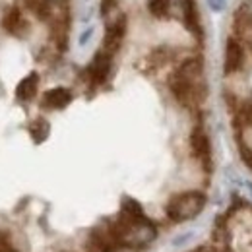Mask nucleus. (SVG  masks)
<instances>
[{
    "instance_id": "nucleus-1",
    "label": "nucleus",
    "mask_w": 252,
    "mask_h": 252,
    "mask_svg": "<svg viewBox=\"0 0 252 252\" xmlns=\"http://www.w3.org/2000/svg\"><path fill=\"white\" fill-rule=\"evenodd\" d=\"M206 206V196L202 192H185L169 200L167 204V218L171 221L183 223V221L194 220Z\"/></svg>"
},
{
    "instance_id": "nucleus-2",
    "label": "nucleus",
    "mask_w": 252,
    "mask_h": 252,
    "mask_svg": "<svg viewBox=\"0 0 252 252\" xmlns=\"http://www.w3.org/2000/svg\"><path fill=\"white\" fill-rule=\"evenodd\" d=\"M126 33V16L125 14H117V18L107 22V33L103 37V53H107L109 57H113L125 39Z\"/></svg>"
},
{
    "instance_id": "nucleus-3",
    "label": "nucleus",
    "mask_w": 252,
    "mask_h": 252,
    "mask_svg": "<svg viewBox=\"0 0 252 252\" xmlns=\"http://www.w3.org/2000/svg\"><path fill=\"white\" fill-rule=\"evenodd\" d=\"M190 150L194 154V158L198 159L206 171H212V144L208 134L204 132V128H194L190 134Z\"/></svg>"
},
{
    "instance_id": "nucleus-4",
    "label": "nucleus",
    "mask_w": 252,
    "mask_h": 252,
    "mask_svg": "<svg viewBox=\"0 0 252 252\" xmlns=\"http://www.w3.org/2000/svg\"><path fill=\"white\" fill-rule=\"evenodd\" d=\"M158 237V229L154 227V223L148 220L142 221H130V229L126 235V241L123 245H132V247H144L148 243H152Z\"/></svg>"
},
{
    "instance_id": "nucleus-5",
    "label": "nucleus",
    "mask_w": 252,
    "mask_h": 252,
    "mask_svg": "<svg viewBox=\"0 0 252 252\" xmlns=\"http://www.w3.org/2000/svg\"><path fill=\"white\" fill-rule=\"evenodd\" d=\"M243 63H245V49H243V45L235 37H229L227 43H225V63H223L225 74L239 72L243 68Z\"/></svg>"
},
{
    "instance_id": "nucleus-6",
    "label": "nucleus",
    "mask_w": 252,
    "mask_h": 252,
    "mask_svg": "<svg viewBox=\"0 0 252 252\" xmlns=\"http://www.w3.org/2000/svg\"><path fill=\"white\" fill-rule=\"evenodd\" d=\"M86 72H88V78H90L92 84H95V86L103 84V82L107 80L109 72H111V57H109L107 53L99 51V53L94 57L92 64L88 66Z\"/></svg>"
},
{
    "instance_id": "nucleus-7",
    "label": "nucleus",
    "mask_w": 252,
    "mask_h": 252,
    "mask_svg": "<svg viewBox=\"0 0 252 252\" xmlns=\"http://www.w3.org/2000/svg\"><path fill=\"white\" fill-rule=\"evenodd\" d=\"M2 28L6 30V32L14 33V35H24V33L30 30V26H28V22L22 18V12H20V8H10L6 14H4V18H2Z\"/></svg>"
},
{
    "instance_id": "nucleus-8",
    "label": "nucleus",
    "mask_w": 252,
    "mask_h": 252,
    "mask_svg": "<svg viewBox=\"0 0 252 252\" xmlns=\"http://www.w3.org/2000/svg\"><path fill=\"white\" fill-rule=\"evenodd\" d=\"M181 10H183V22L187 30L194 35H202V26H200V16L196 10L194 0H181Z\"/></svg>"
},
{
    "instance_id": "nucleus-9",
    "label": "nucleus",
    "mask_w": 252,
    "mask_h": 252,
    "mask_svg": "<svg viewBox=\"0 0 252 252\" xmlns=\"http://www.w3.org/2000/svg\"><path fill=\"white\" fill-rule=\"evenodd\" d=\"M72 101V94L66 88H53L43 95V107L47 109H64Z\"/></svg>"
},
{
    "instance_id": "nucleus-10",
    "label": "nucleus",
    "mask_w": 252,
    "mask_h": 252,
    "mask_svg": "<svg viewBox=\"0 0 252 252\" xmlns=\"http://www.w3.org/2000/svg\"><path fill=\"white\" fill-rule=\"evenodd\" d=\"M37 88H39V76L37 72H32L30 76H26L18 88H16V97L20 101H32L33 97L37 95Z\"/></svg>"
},
{
    "instance_id": "nucleus-11",
    "label": "nucleus",
    "mask_w": 252,
    "mask_h": 252,
    "mask_svg": "<svg viewBox=\"0 0 252 252\" xmlns=\"http://www.w3.org/2000/svg\"><path fill=\"white\" fill-rule=\"evenodd\" d=\"M121 216H123V218H126V220H130V221H142V220H146L142 204H140L138 200L130 198V196L123 198V214H121Z\"/></svg>"
},
{
    "instance_id": "nucleus-12",
    "label": "nucleus",
    "mask_w": 252,
    "mask_h": 252,
    "mask_svg": "<svg viewBox=\"0 0 252 252\" xmlns=\"http://www.w3.org/2000/svg\"><path fill=\"white\" fill-rule=\"evenodd\" d=\"M30 134H32L35 144H43L51 134V125L45 119H35L30 125Z\"/></svg>"
},
{
    "instance_id": "nucleus-13",
    "label": "nucleus",
    "mask_w": 252,
    "mask_h": 252,
    "mask_svg": "<svg viewBox=\"0 0 252 252\" xmlns=\"http://www.w3.org/2000/svg\"><path fill=\"white\" fill-rule=\"evenodd\" d=\"M28 6L39 20H49L51 18V4L49 0H28Z\"/></svg>"
},
{
    "instance_id": "nucleus-14",
    "label": "nucleus",
    "mask_w": 252,
    "mask_h": 252,
    "mask_svg": "<svg viewBox=\"0 0 252 252\" xmlns=\"http://www.w3.org/2000/svg\"><path fill=\"white\" fill-rule=\"evenodd\" d=\"M148 10L156 16V18H165L171 10V0H150L148 2Z\"/></svg>"
},
{
    "instance_id": "nucleus-15",
    "label": "nucleus",
    "mask_w": 252,
    "mask_h": 252,
    "mask_svg": "<svg viewBox=\"0 0 252 252\" xmlns=\"http://www.w3.org/2000/svg\"><path fill=\"white\" fill-rule=\"evenodd\" d=\"M208 4H210V8L214 12H221L223 6H225V0H208Z\"/></svg>"
},
{
    "instance_id": "nucleus-16",
    "label": "nucleus",
    "mask_w": 252,
    "mask_h": 252,
    "mask_svg": "<svg viewBox=\"0 0 252 252\" xmlns=\"http://www.w3.org/2000/svg\"><path fill=\"white\" fill-rule=\"evenodd\" d=\"M0 252H16V251L12 249V245L4 237H0Z\"/></svg>"
},
{
    "instance_id": "nucleus-17",
    "label": "nucleus",
    "mask_w": 252,
    "mask_h": 252,
    "mask_svg": "<svg viewBox=\"0 0 252 252\" xmlns=\"http://www.w3.org/2000/svg\"><path fill=\"white\" fill-rule=\"evenodd\" d=\"M249 189H251V192H252V185H249Z\"/></svg>"
}]
</instances>
